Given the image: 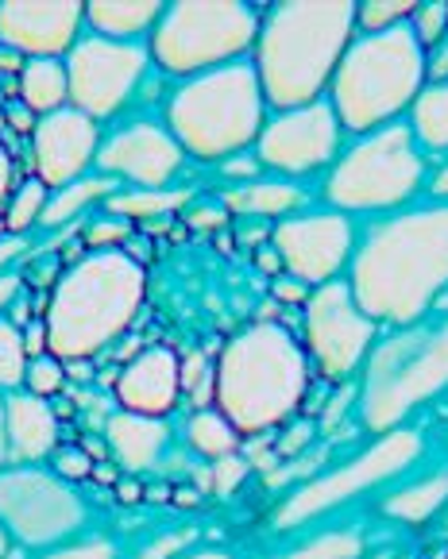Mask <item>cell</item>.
Returning a JSON list of instances; mask_svg holds the SVG:
<instances>
[{
    "instance_id": "1",
    "label": "cell",
    "mask_w": 448,
    "mask_h": 559,
    "mask_svg": "<svg viewBox=\"0 0 448 559\" xmlns=\"http://www.w3.org/2000/svg\"><path fill=\"white\" fill-rule=\"evenodd\" d=\"M448 286V205L387 216L352 251L349 289L375 324L410 329Z\"/></svg>"
},
{
    "instance_id": "2",
    "label": "cell",
    "mask_w": 448,
    "mask_h": 559,
    "mask_svg": "<svg viewBox=\"0 0 448 559\" xmlns=\"http://www.w3.org/2000/svg\"><path fill=\"white\" fill-rule=\"evenodd\" d=\"M356 39V4H306L291 0L259 20L251 70L274 112L325 100L344 50Z\"/></svg>"
},
{
    "instance_id": "3",
    "label": "cell",
    "mask_w": 448,
    "mask_h": 559,
    "mask_svg": "<svg viewBox=\"0 0 448 559\" xmlns=\"http://www.w3.org/2000/svg\"><path fill=\"white\" fill-rule=\"evenodd\" d=\"M309 394V355L283 324L256 321L213 362V409L240 437L283 428Z\"/></svg>"
},
{
    "instance_id": "4",
    "label": "cell",
    "mask_w": 448,
    "mask_h": 559,
    "mask_svg": "<svg viewBox=\"0 0 448 559\" xmlns=\"http://www.w3.org/2000/svg\"><path fill=\"white\" fill-rule=\"evenodd\" d=\"M148 274L128 251H90L59 282L47 305V352L59 362H90L135 321Z\"/></svg>"
},
{
    "instance_id": "5",
    "label": "cell",
    "mask_w": 448,
    "mask_h": 559,
    "mask_svg": "<svg viewBox=\"0 0 448 559\" xmlns=\"http://www.w3.org/2000/svg\"><path fill=\"white\" fill-rule=\"evenodd\" d=\"M425 90V50L410 24L379 35H356L332 74L329 105L344 135H372L399 123Z\"/></svg>"
},
{
    "instance_id": "6",
    "label": "cell",
    "mask_w": 448,
    "mask_h": 559,
    "mask_svg": "<svg viewBox=\"0 0 448 559\" xmlns=\"http://www.w3.org/2000/svg\"><path fill=\"white\" fill-rule=\"evenodd\" d=\"M267 123V100L251 62L209 70L182 82L166 100V132L201 163H224L256 147Z\"/></svg>"
},
{
    "instance_id": "7",
    "label": "cell",
    "mask_w": 448,
    "mask_h": 559,
    "mask_svg": "<svg viewBox=\"0 0 448 559\" xmlns=\"http://www.w3.org/2000/svg\"><path fill=\"white\" fill-rule=\"evenodd\" d=\"M448 386V324L410 329L372 347L359 386V420L367 432H394L402 420Z\"/></svg>"
},
{
    "instance_id": "8",
    "label": "cell",
    "mask_w": 448,
    "mask_h": 559,
    "mask_svg": "<svg viewBox=\"0 0 448 559\" xmlns=\"http://www.w3.org/2000/svg\"><path fill=\"white\" fill-rule=\"evenodd\" d=\"M259 12L251 4L236 0H216V4H198V0H178L166 4L155 32L148 39V55L163 74L190 78L209 74V70L244 62L259 39Z\"/></svg>"
},
{
    "instance_id": "9",
    "label": "cell",
    "mask_w": 448,
    "mask_h": 559,
    "mask_svg": "<svg viewBox=\"0 0 448 559\" xmlns=\"http://www.w3.org/2000/svg\"><path fill=\"white\" fill-rule=\"evenodd\" d=\"M425 181V158L406 123H390L359 135L341 151L325 181V201L332 213H394L417 198Z\"/></svg>"
},
{
    "instance_id": "10",
    "label": "cell",
    "mask_w": 448,
    "mask_h": 559,
    "mask_svg": "<svg viewBox=\"0 0 448 559\" xmlns=\"http://www.w3.org/2000/svg\"><path fill=\"white\" fill-rule=\"evenodd\" d=\"M90 506L70 483L47 467H4L0 471V533L12 548L39 556L85 536Z\"/></svg>"
},
{
    "instance_id": "11",
    "label": "cell",
    "mask_w": 448,
    "mask_h": 559,
    "mask_svg": "<svg viewBox=\"0 0 448 559\" xmlns=\"http://www.w3.org/2000/svg\"><path fill=\"white\" fill-rule=\"evenodd\" d=\"M422 460V437L414 428H394L382 432L367 452H359L356 460L341 463V467L325 471V475L302 483L298 490L283 502V510H274V528H302L309 521L325 518V513L341 510V506L364 498L367 490H379L382 483L399 478L402 471H410Z\"/></svg>"
},
{
    "instance_id": "12",
    "label": "cell",
    "mask_w": 448,
    "mask_h": 559,
    "mask_svg": "<svg viewBox=\"0 0 448 559\" xmlns=\"http://www.w3.org/2000/svg\"><path fill=\"white\" fill-rule=\"evenodd\" d=\"M62 62H67L70 108L101 123L132 100V93L140 90L143 74L151 67V55L148 43H117L101 39V35H85Z\"/></svg>"
},
{
    "instance_id": "13",
    "label": "cell",
    "mask_w": 448,
    "mask_h": 559,
    "mask_svg": "<svg viewBox=\"0 0 448 559\" xmlns=\"http://www.w3.org/2000/svg\"><path fill=\"white\" fill-rule=\"evenodd\" d=\"M379 336V324L352 297L349 282L317 286L306 301V347L321 379L349 382L367 362Z\"/></svg>"
},
{
    "instance_id": "14",
    "label": "cell",
    "mask_w": 448,
    "mask_h": 559,
    "mask_svg": "<svg viewBox=\"0 0 448 559\" xmlns=\"http://www.w3.org/2000/svg\"><path fill=\"white\" fill-rule=\"evenodd\" d=\"M341 151L344 128L329 100L274 112L256 140L259 166H271V170L286 174V178H306V174L325 170V166L341 158Z\"/></svg>"
},
{
    "instance_id": "15",
    "label": "cell",
    "mask_w": 448,
    "mask_h": 559,
    "mask_svg": "<svg viewBox=\"0 0 448 559\" xmlns=\"http://www.w3.org/2000/svg\"><path fill=\"white\" fill-rule=\"evenodd\" d=\"M271 247L291 278L306 282L309 289L341 282L356 251V228L344 213H309L274 224Z\"/></svg>"
},
{
    "instance_id": "16",
    "label": "cell",
    "mask_w": 448,
    "mask_h": 559,
    "mask_svg": "<svg viewBox=\"0 0 448 559\" xmlns=\"http://www.w3.org/2000/svg\"><path fill=\"white\" fill-rule=\"evenodd\" d=\"M97 174L113 181H128L132 190H170V181L182 174L186 151L155 120L125 123L120 132L101 140Z\"/></svg>"
},
{
    "instance_id": "17",
    "label": "cell",
    "mask_w": 448,
    "mask_h": 559,
    "mask_svg": "<svg viewBox=\"0 0 448 559\" xmlns=\"http://www.w3.org/2000/svg\"><path fill=\"white\" fill-rule=\"evenodd\" d=\"M32 140V170L47 190H62L70 181L85 178L97 163L101 151V123L90 120L78 108H59V112L35 120Z\"/></svg>"
},
{
    "instance_id": "18",
    "label": "cell",
    "mask_w": 448,
    "mask_h": 559,
    "mask_svg": "<svg viewBox=\"0 0 448 559\" xmlns=\"http://www.w3.org/2000/svg\"><path fill=\"white\" fill-rule=\"evenodd\" d=\"M85 27L78 0H0V47L24 58H67Z\"/></svg>"
},
{
    "instance_id": "19",
    "label": "cell",
    "mask_w": 448,
    "mask_h": 559,
    "mask_svg": "<svg viewBox=\"0 0 448 559\" xmlns=\"http://www.w3.org/2000/svg\"><path fill=\"white\" fill-rule=\"evenodd\" d=\"M178 367H182V359L170 347H148V352H140L117 379L120 409L166 420V413H175L178 397H182Z\"/></svg>"
},
{
    "instance_id": "20",
    "label": "cell",
    "mask_w": 448,
    "mask_h": 559,
    "mask_svg": "<svg viewBox=\"0 0 448 559\" xmlns=\"http://www.w3.org/2000/svg\"><path fill=\"white\" fill-rule=\"evenodd\" d=\"M4 444L12 467H39L59 448V413L27 390L4 394Z\"/></svg>"
},
{
    "instance_id": "21",
    "label": "cell",
    "mask_w": 448,
    "mask_h": 559,
    "mask_svg": "<svg viewBox=\"0 0 448 559\" xmlns=\"http://www.w3.org/2000/svg\"><path fill=\"white\" fill-rule=\"evenodd\" d=\"M105 440L113 460L125 471H151L163 460L170 444V428L158 417H140V413H113L105 425Z\"/></svg>"
},
{
    "instance_id": "22",
    "label": "cell",
    "mask_w": 448,
    "mask_h": 559,
    "mask_svg": "<svg viewBox=\"0 0 448 559\" xmlns=\"http://www.w3.org/2000/svg\"><path fill=\"white\" fill-rule=\"evenodd\" d=\"M163 9L166 4H158V0H93V4H85V24L101 39L143 43L151 39Z\"/></svg>"
},
{
    "instance_id": "23",
    "label": "cell",
    "mask_w": 448,
    "mask_h": 559,
    "mask_svg": "<svg viewBox=\"0 0 448 559\" xmlns=\"http://www.w3.org/2000/svg\"><path fill=\"white\" fill-rule=\"evenodd\" d=\"M224 213H240V216H263V221H291L302 205H306V193L294 186V181H244L224 193Z\"/></svg>"
},
{
    "instance_id": "24",
    "label": "cell",
    "mask_w": 448,
    "mask_h": 559,
    "mask_svg": "<svg viewBox=\"0 0 448 559\" xmlns=\"http://www.w3.org/2000/svg\"><path fill=\"white\" fill-rule=\"evenodd\" d=\"M113 193H117V181L105 178V174H85V178L70 181V186H62V190H50L39 228H62V224L82 221L85 209L105 205Z\"/></svg>"
},
{
    "instance_id": "25",
    "label": "cell",
    "mask_w": 448,
    "mask_h": 559,
    "mask_svg": "<svg viewBox=\"0 0 448 559\" xmlns=\"http://www.w3.org/2000/svg\"><path fill=\"white\" fill-rule=\"evenodd\" d=\"M20 100L35 116H50L70 105V82L67 62L62 58H27L24 74H20Z\"/></svg>"
},
{
    "instance_id": "26",
    "label": "cell",
    "mask_w": 448,
    "mask_h": 559,
    "mask_svg": "<svg viewBox=\"0 0 448 559\" xmlns=\"http://www.w3.org/2000/svg\"><path fill=\"white\" fill-rule=\"evenodd\" d=\"M445 502H448V471H437V475L422 478V483H410V486H402V490L387 493L379 510L387 513V518L410 521V525H414V521L433 518Z\"/></svg>"
},
{
    "instance_id": "27",
    "label": "cell",
    "mask_w": 448,
    "mask_h": 559,
    "mask_svg": "<svg viewBox=\"0 0 448 559\" xmlns=\"http://www.w3.org/2000/svg\"><path fill=\"white\" fill-rule=\"evenodd\" d=\"M406 128L422 151H448V85H425L417 93Z\"/></svg>"
},
{
    "instance_id": "28",
    "label": "cell",
    "mask_w": 448,
    "mask_h": 559,
    "mask_svg": "<svg viewBox=\"0 0 448 559\" xmlns=\"http://www.w3.org/2000/svg\"><path fill=\"white\" fill-rule=\"evenodd\" d=\"M186 444L198 455H205V460L221 463V460H228V455H236L240 432H236L216 409H193L190 417H186Z\"/></svg>"
},
{
    "instance_id": "29",
    "label": "cell",
    "mask_w": 448,
    "mask_h": 559,
    "mask_svg": "<svg viewBox=\"0 0 448 559\" xmlns=\"http://www.w3.org/2000/svg\"><path fill=\"white\" fill-rule=\"evenodd\" d=\"M186 205L182 190H128V193H113L105 201V209L113 216H125V221H155V216L175 213Z\"/></svg>"
},
{
    "instance_id": "30",
    "label": "cell",
    "mask_w": 448,
    "mask_h": 559,
    "mask_svg": "<svg viewBox=\"0 0 448 559\" xmlns=\"http://www.w3.org/2000/svg\"><path fill=\"white\" fill-rule=\"evenodd\" d=\"M47 198H50V190L39 178H27L24 186H16L12 198H9V205H4V213H0V221H4V236H27L32 228H39Z\"/></svg>"
},
{
    "instance_id": "31",
    "label": "cell",
    "mask_w": 448,
    "mask_h": 559,
    "mask_svg": "<svg viewBox=\"0 0 448 559\" xmlns=\"http://www.w3.org/2000/svg\"><path fill=\"white\" fill-rule=\"evenodd\" d=\"M24 370H27L24 332L12 321H0V397L24 390Z\"/></svg>"
},
{
    "instance_id": "32",
    "label": "cell",
    "mask_w": 448,
    "mask_h": 559,
    "mask_svg": "<svg viewBox=\"0 0 448 559\" xmlns=\"http://www.w3.org/2000/svg\"><path fill=\"white\" fill-rule=\"evenodd\" d=\"M364 556V536L356 528H337V533H321L309 544L294 548L286 559H359Z\"/></svg>"
},
{
    "instance_id": "33",
    "label": "cell",
    "mask_w": 448,
    "mask_h": 559,
    "mask_svg": "<svg viewBox=\"0 0 448 559\" xmlns=\"http://www.w3.org/2000/svg\"><path fill=\"white\" fill-rule=\"evenodd\" d=\"M414 9H417L414 0H372V4H356V27L364 35L390 32V27L410 24Z\"/></svg>"
},
{
    "instance_id": "34",
    "label": "cell",
    "mask_w": 448,
    "mask_h": 559,
    "mask_svg": "<svg viewBox=\"0 0 448 559\" xmlns=\"http://www.w3.org/2000/svg\"><path fill=\"white\" fill-rule=\"evenodd\" d=\"M62 382H67V362H59L55 355H35L27 359V370H24V390L32 397H55L62 394Z\"/></svg>"
},
{
    "instance_id": "35",
    "label": "cell",
    "mask_w": 448,
    "mask_h": 559,
    "mask_svg": "<svg viewBox=\"0 0 448 559\" xmlns=\"http://www.w3.org/2000/svg\"><path fill=\"white\" fill-rule=\"evenodd\" d=\"M410 32H414V39L422 50L437 47V43L448 35V4H440V0H433V4H417L414 16H410Z\"/></svg>"
},
{
    "instance_id": "36",
    "label": "cell",
    "mask_w": 448,
    "mask_h": 559,
    "mask_svg": "<svg viewBox=\"0 0 448 559\" xmlns=\"http://www.w3.org/2000/svg\"><path fill=\"white\" fill-rule=\"evenodd\" d=\"M32 559H120V551L108 536H78V540L62 544V548L39 551Z\"/></svg>"
},
{
    "instance_id": "37",
    "label": "cell",
    "mask_w": 448,
    "mask_h": 559,
    "mask_svg": "<svg viewBox=\"0 0 448 559\" xmlns=\"http://www.w3.org/2000/svg\"><path fill=\"white\" fill-rule=\"evenodd\" d=\"M128 239H132V224L120 221V216H108V221H97L93 228H85L90 251H120V247H128Z\"/></svg>"
},
{
    "instance_id": "38",
    "label": "cell",
    "mask_w": 448,
    "mask_h": 559,
    "mask_svg": "<svg viewBox=\"0 0 448 559\" xmlns=\"http://www.w3.org/2000/svg\"><path fill=\"white\" fill-rule=\"evenodd\" d=\"M50 471L62 478V483H82V478L93 475V460L85 448H70V444H59L55 455H50Z\"/></svg>"
},
{
    "instance_id": "39",
    "label": "cell",
    "mask_w": 448,
    "mask_h": 559,
    "mask_svg": "<svg viewBox=\"0 0 448 559\" xmlns=\"http://www.w3.org/2000/svg\"><path fill=\"white\" fill-rule=\"evenodd\" d=\"M190 540H193L190 528H170V533H163V536H155L151 544H143L132 559H182V551H186V544H190Z\"/></svg>"
},
{
    "instance_id": "40",
    "label": "cell",
    "mask_w": 448,
    "mask_h": 559,
    "mask_svg": "<svg viewBox=\"0 0 448 559\" xmlns=\"http://www.w3.org/2000/svg\"><path fill=\"white\" fill-rule=\"evenodd\" d=\"M425 78H429L433 85H448V35L437 47L425 50Z\"/></svg>"
},
{
    "instance_id": "41",
    "label": "cell",
    "mask_w": 448,
    "mask_h": 559,
    "mask_svg": "<svg viewBox=\"0 0 448 559\" xmlns=\"http://www.w3.org/2000/svg\"><path fill=\"white\" fill-rule=\"evenodd\" d=\"M259 170H263V166H259V158H256V155H233V158H224V163H221V174H224V178L240 181V186H244V178H248V181H259Z\"/></svg>"
},
{
    "instance_id": "42",
    "label": "cell",
    "mask_w": 448,
    "mask_h": 559,
    "mask_svg": "<svg viewBox=\"0 0 448 559\" xmlns=\"http://www.w3.org/2000/svg\"><path fill=\"white\" fill-rule=\"evenodd\" d=\"M309 294H314V289H309L306 282L291 278V274H279V278H274V301L306 305V301H309Z\"/></svg>"
},
{
    "instance_id": "43",
    "label": "cell",
    "mask_w": 448,
    "mask_h": 559,
    "mask_svg": "<svg viewBox=\"0 0 448 559\" xmlns=\"http://www.w3.org/2000/svg\"><path fill=\"white\" fill-rule=\"evenodd\" d=\"M32 247L27 236H0V274H12L16 263L24 259V251Z\"/></svg>"
},
{
    "instance_id": "44",
    "label": "cell",
    "mask_w": 448,
    "mask_h": 559,
    "mask_svg": "<svg viewBox=\"0 0 448 559\" xmlns=\"http://www.w3.org/2000/svg\"><path fill=\"white\" fill-rule=\"evenodd\" d=\"M4 120L12 123V132H24V135H32V132H35V120H39V116H35L32 108L24 105V100H12V105L4 108Z\"/></svg>"
},
{
    "instance_id": "45",
    "label": "cell",
    "mask_w": 448,
    "mask_h": 559,
    "mask_svg": "<svg viewBox=\"0 0 448 559\" xmlns=\"http://www.w3.org/2000/svg\"><path fill=\"white\" fill-rule=\"evenodd\" d=\"M20 289H24V278L16 271L12 274H0V321L9 317V309L20 301Z\"/></svg>"
},
{
    "instance_id": "46",
    "label": "cell",
    "mask_w": 448,
    "mask_h": 559,
    "mask_svg": "<svg viewBox=\"0 0 448 559\" xmlns=\"http://www.w3.org/2000/svg\"><path fill=\"white\" fill-rule=\"evenodd\" d=\"M228 221V213H224V205H205V209H190L186 213V224H193V228H221V224Z\"/></svg>"
},
{
    "instance_id": "47",
    "label": "cell",
    "mask_w": 448,
    "mask_h": 559,
    "mask_svg": "<svg viewBox=\"0 0 448 559\" xmlns=\"http://www.w3.org/2000/svg\"><path fill=\"white\" fill-rule=\"evenodd\" d=\"M12 190H16V178H12V155H9V147L0 143V213H4V205H9Z\"/></svg>"
},
{
    "instance_id": "48",
    "label": "cell",
    "mask_w": 448,
    "mask_h": 559,
    "mask_svg": "<svg viewBox=\"0 0 448 559\" xmlns=\"http://www.w3.org/2000/svg\"><path fill=\"white\" fill-rule=\"evenodd\" d=\"M20 332H24L27 359H35V355H47V324L35 321V324H27V329H20Z\"/></svg>"
},
{
    "instance_id": "49",
    "label": "cell",
    "mask_w": 448,
    "mask_h": 559,
    "mask_svg": "<svg viewBox=\"0 0 448 559\" xmlns=\"http://www.w3.org/2000/svg\"><path fill=\"white\" fill-rule=\"evenodd\" d=\"M24 67H27V58L24 55H16L12 47H0V74H24Z\"/></svg>"
},
{
    "instance_id": "50",
    "label": "cell",
    "mask_w": 448,
    "mask_h": 559,
    "mask_svg": "<svg viewBox=\"0 0 448 559\" xmlns=\"http://www.w3.org/2000/svg\"><path fill=\"white\" fill-rule=\"evenodd\" d=\"M259 266H263V271H271L274 278H279L283 263H279V255H274V247H263V251H259Z\"/></svg>"
},
{
    "instance_id": "51",
    "label": "cell",
    "mask_w": 448,
    "mask_h": 559,
    "mask_svg": "<svg viewBox=\"0 0 448 559\" xmlns=\"http://www.w3.org/2000/svg\"><path fill=\"white\" fill-rule=\"evenodd\" d=\"M9 467V444H4V397H0V471Z\"/></svg>"
},
{
    "instance_id": "52",
    "label": "cell",
    "mask_w": 448,
    "mask_h": 559,
    "mask_svg": "<svg viewBox=\"0 0 448 559\" xmlns=\"http://www.w3.org/2000/svg\"><path fill=\"white\" fill-rule=\"evenodd\" d=\"M182 559H233L228 551H216V548H198V551H190V556H182Z\"/></svg>"
},
{
    "instance_id": "53",
    "label": "cell",
    "mask_w": 448,
    "mask_h": 559,
    "mask_svg": "<svg viewBox=\"0 0 448 559\" xmlns=\"http://www.w3.org/2000/svg\"><path fill=\"white\" fill-rule=\"evenodd\" d=\"M433 193H437V198H448V166L433 178Z\"/></svg>"
},
{
    "instance_id": "54",
    "label": "cell",
    "mask_w": 448,
    "mask_h": 559,
    "mask_svg": "<svg viewBox=\"0 0 448 559\" xmlns=\"http://www.w3.org/2000/svg\"><path fill=\"white\" fill-rule=\"evenodd\" d=\"M117 490H120V498H128V502H135V498H140V486H135V483H117Z\"/></svg>"
},
{
    "instance_id": "55",
    "label": "cell",
    "mask_w": 448,
    "mask_h": 559,
    "mask_svg": "<svg viewBox=\"0 0 448 559\" xmlns=\"http://www.w3.org/2000/svg\"><path fill=\"white\" fill-rule=\"evenodd\" d=\"M93 478H101V483H117V471H113V467H93Z\"/></svg>"
},
{
    "instance_id": "56",
    "label": "cell",
    "mask_w": 448,
    "mask_h": 559,
    "mask_svg": "<svg viewBox=\"0 0 448 559\" xmlns=\"http://www.w3.org/2000/svg\"><path fill=\"white\" fill-rule=\"evenodd\" d=\"M0 559H12V544H9V536L0 533Z\"/></svg>"
}]
</instances>
